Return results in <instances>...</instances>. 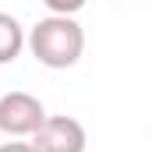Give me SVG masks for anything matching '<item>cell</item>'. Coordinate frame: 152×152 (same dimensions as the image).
Instances as JSON below:
<instances>
[{"label": "cell", "instance_id": "cell-4", "mask_svg": "<svg viewBox=\"0 0 152 152\" xmlns=\"http://www.w3.org/2000/svg\"><path fill=\"white\" fill-rule=\"evenodd\" d=\"M25 50V28L14 14L0 11V64H14Z\"/></svg>", "mask_w": 152, "mask_h": 152}, {"label": "cell", "instance_id": "cell-5", "mask_svg": "<svg viewBox=\"0 0 152 152\" xmlns=\"http://www.w3.org/2000/svg\"><path fill=\"white\" fill-rule=\"evenodd\" d=\"M42 4H46V11H50V14H71V18H75L88 0H42Z\"/></svg>", "mask_w": 152, "mask_h": 152}, {"label": "cell", "instance_id": "cell-2", "mask_svg": "<svg viewBox=\"0 0 152 152\" xmlns=\"http://www.w3.org/2000/svg\"><path fill=\"white\" fill-rule=\"evenodd\" d=\"M46 117V106L32 92H0V131L7 138H32Z\"/></svg>", "mask_w": 152, "mask_h": 152}, {"label": "cell", "instance_id": "cell-1", "mask_svg": "<svg viewBox=\"0 0 152 152\" xmlns=\"http://www.w3.org/2000/svg\"><path fill=\"white\" fill-rule=\"evenodd\" d=\"M25 46L32 50L42 67L50 71H67L75 67L85 53V28L78 25L71 14H46L28 28Z\"/></svg>", "mask_w": 152, "mask_h": 152}, {"label": "cell", "instance_id": "cell-3", "mask_svg": "<svg viewBox=\"0 0 152 152\" xmlns=\"http://www.w3.org/2000/svg\"><path fill=\"white\" fill-rule=\"evenodd\" d=\"M32 145L39 152H85L88 138H85V127L78 117L67 113H46L42 124L32 134Z\"/></svg>", "mask_w": 152, "mask_h": 152}, {"label": "cell", "instance_id": "cell-6", "mask_svg": "<svg viewBox=\"0 0 152 152\" xmlns=\"http://www.w3.org/2000/svg\"><path fill=\"white\" fill-rule=\"evenodd\" d=\"M0 152H39V149L32 145V142H4Z\"/></svg>", "mask_w": 152, "mask_h": 152}]
</instances>
